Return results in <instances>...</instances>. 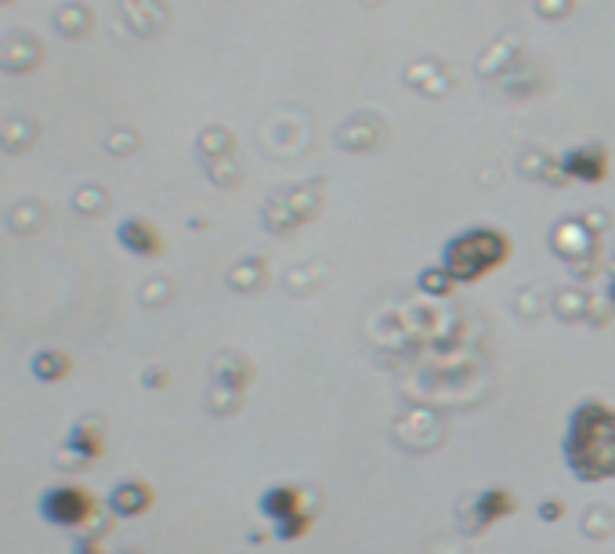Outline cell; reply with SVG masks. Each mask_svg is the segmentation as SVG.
Here are the masks:
<instances>
[{"label": "cell", "mask_w": 615, "mask_h": 554, "mask_svg": "<svg viewBox=\"0 0 615 554\" xmlns=\"http://www.w3.org/2000/svg\"><path fill=\"white\" fill-rule=\"evenodd\" d=\"M37 511L44 522H51L58 529H80L95 518V497L84 486L62 482V486H48L40 493Z\"/></svg>", "instance_id": "cell-1"}, {"label": "cell", "mask_w": 615, "mask_h": 554, "mask_svg": "<svg viewBox=\"0 0 615 554\" xmlns=\"http://www.w3.org/2000/svg\"><path fill=\"white\" fill-rule=\"evenodd\" d=\"M44 62V40L29 29H11L0 37V69L8 73H29Z\"/></svg>", "instance_id": "cell-2"}, {"label": "cell", "mask_w": 615, "mask_h": 554, "mask_svg": "<svg viewBox=\"0 0 615 554\" xmlns=\"http://www.w3.org/2000/svg\"><path fill=\"white\" fill-rule=\"evenodd\" d=\"M120 15L138 37H156L167 26V8L160 0H120Z\"/></svg>", "instance_id": "cell-3"}, {"label": "cell", "mask_w": 615, "mask_h": 554, "mask_svg": "<svg viewBox=\"0 0 615 554\" xmlns=\"http://www.w3.org/2000/svg\"><path fill=\"white\" fill-rule=\"evenodd\" d=\"M116 239H120V247H127L131 254L138 258H156L163 250V239L160 232L152 229L145 218H127L120 221V229H116Z\"/></svg>", "instance_id": "cell-4"}, {"label": "cell", "mask_w": 615, "mask_h": 554, "mask_svg": "<svg viewBox=\"0 0 615 554\" xmlns=\"http://www.w3.org/2000/svg\"><path fill=\"white\" fill-rule=\"evenodd\" d=\"M51 26H55V33H62L66 40H80L91 33V26H95V11L87 8V4H80V0H66V4H58L55 8Z\"/></svg>", "instance_id": "cell-5"}, {"label": "cell", "mask_w": 615, "mask_h": 554, "mask_svg": "<svg viewBox=\"0 0 615 554\" xmlns=\"http://www.w3.org/2000/svg\"><path fill=\"white\" fill-rule=\"evenodd\" d=\"M149 504H152V489L145 486V482H120V486L109 493V511L120 518L142 515Z\"/></svg>", "instance_id": "cell-6"}, {"label": "cell", "mask_w": 615, "mask_h": 554, "mask_svg": "<svg viewBox=\"0 0 615 554\" xmlns=\"http://www.w3.org/2000/svg\"><path fill=\"white\" fill-rule=\"evenodd\" d=\"M561 163H565V174L583 178V182H601L608 174V156H605V149H597V145L576 149V153H568Z\"/></svg>", "instance_id": "cell-7"}, {"label": "cell", "mask_w": 615, "mask_h": 554, "mask_svg": "<svg viewBox=\"0 0 615 554\" xmlns=\"http://www.w3.org/2000/svg\"><path fill=\"white\" fill-rule=\"evenodd\" d=\"M40 127L29 120V116H8L0 120V149L4 153H26L29 145L37 142Z\"/></svg>", "instance_id": "cell-8"}, {"label": "cell", "mask_w": 615, "mask_h": 554, "mask_svg": "<svg viewBox=\"0 0 615 554\" xmlns=\"http://www.w3.org/2000/svg\"><path fill=\"white\" fill-rule=\"evenodd\" d=\"M33 377L44 384H55V381H66L69 377V359L62 352H37L33 355V363H29Z\"/></svg>", "instance_id": "cell-9"}, {"label": "cell", "mask_w": 615, "mask_h": 554, "mask_svg": "<svg viewBox=\"0 0 615 554\" xmlns=\"http://www.w3.org/2000/svg\"><path fill=\"white\" fill-rule=\"evenodd\" d=\"M69 446H73L80 457L95 460L98 449H102V431L91 428V424H76V428L69 431Z\"/></svg>", "instance_id": "cell-10"}, {"label": "cell", "mask_w": 615, "mask_h": 554, "mask_svg": "<svg viewBox=\"0 0 615 554\" xmlns=\"http://www.w3.org/2000/svg\"><path fill=\"white\" fill-rule=\"evenodd\" d=\"M261 507H265L268 515L279 522V518H290V515H297V497H294V489H272V493H265L261 497Z\"/></svg>", "instance_id": "cell-11"}, {"label": "cell", "mask_w": 615, "mask_h": 554, "mask_svg": "<svg viewBox=\"0 0 615 554\" xmlns=\"http://www.w3.org/2000/svg\"><path fill=\"white\" fill-rule=\"evenodd\" d=\"M73 207H80V211H95V207H105V200H102V192L84 189V192H76Z\"/></svg>", "instance_id": "cell-12"}, {"label": "cell", "mask_w": 615, "mask_h": 554, "mask_svg": "<svg viewBox=\"0 0 615 554\" xmlns=\"http://www.w3.org/2000/svg\"><path fill=\"white\" fill-rule=\"evenodd\" d=\"M73 554H105V551H102V547H98L95 536H84V540H76Z\"/></svg>", "instance_id": "cell-13"}, {"label": "cell", "mask_w": 615, "mask_h": 554, "mask_svg": "<svg viewBox=\"0 0 615 554\" xmlns=\"http://www.w3.org/2000/svg\"><path fill=\"white\" fill-rule=\"evenodd\" d=\"M0 4H11V0H0Z\"/></svg>", "instance_id": "cell-14"}]
</instances>
